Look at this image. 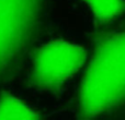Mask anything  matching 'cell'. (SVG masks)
I'll return each mask as SVG.
<instances>
[{"label":"cell","instance_id":"3","mask_svg":"<svg viewBox=\"0 0 125 120\" xmlns=\"http://www.w3.org/2000/svg\"><path fill=\"white\" fill-rule=\"evenodd\" d=\"M88 52L82 46L65 39H54L33 52L29 83L46 92H59L83 67Z\"/></svg>","mask_w":125,"mask_h":120},{"label":"cell","instance_id":"5","mask_svg":"<svg viewBox=\"0 0 125 120\" xmlns=\"http://www.w3.org/2000/svg\"><path fill=\"white\" fill-rule=\"evenodd\" d=\"M99 23H105L120 17L125 11L124 0H82Z\"/></svg>","mask_w":125,"mask_h":120},{"label":"cell","instance_id":"4","mask_svg":"<svg viewBox=\"0 0 125 120\" xmlns=\"http://www.w3.org/2000/svg\"><path fill=\"white\" fill-rule=\"evenodd\" d=\"M41 117L19 97L7 92L0 94V119H39Z\"/></svg>","mask_w":125,"mask_h":120},{"label":"cell","instance_id":"1","mask_svg":"<svg viewBox=\"0 0 125 120\" xmlns=\"http://www.w3.org/2000/svg\"><path fill=\"white\" fill-rule=\"evenodd\" d=\"M125 105V30L101 32L79 92L82 118H94Z\"/></svg>","mask_w":125,"mask_h":120},{"label":"cell","instance_id":"2","mask_svg":"<svg viewBox=\"0 0 125 120\" xmlns=\"http://www.w3.org/2000/svg\"><path fill=\"white\" fill-rule=\"evenodd\" d=\"M46 0H0V90L34 50L44 24Z\"/></svg>","mask_w":125,"mask_h":120}]
</instances>
